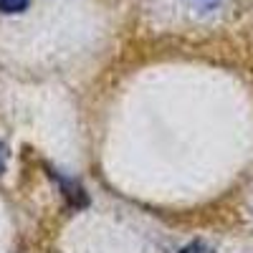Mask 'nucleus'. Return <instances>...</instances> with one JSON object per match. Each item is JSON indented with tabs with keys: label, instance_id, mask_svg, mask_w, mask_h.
<instances>
[{
	"label": "nucleus",
	"instance_id": "7ed1b4c3",
	"mask_svg": "<svg viewBox=\"0 0 253 253\" xmlns=\"http://www.w3.org/2000/svg\"><path fill=\"white\" fill-rule=\"evenodd\" d=\"M180 253H215V251L210 248L208 243H203V241H193V243H187Z\"/></svg>",
	"mask_w": 253,
	"mask_h": 253
},
{
	"label": "nucleus",
	"instance_id": "f257e3e1",
	"mask_svg": "<svg viewBox=\"0 0 253 253\" xmlns=\"http://www.w3.org/2000/svg\"><path fill=\"white\" fill-rule=\"evenodd\" d=\"M51 175L56 177V182H58V187H61V195L66 198V203H69V208H71V210H79V208H86V205H89V195H86V190H84L76 180L61 177V175H56V172H51Z\"/></svg>",
	"mask_w": 253,
	"mask_h": 253
},
{
	"label": "nucleus",
	"instance_id": "39448f33",
	"mask_svg": "<svg viewBox=\"0 0 253 253\" xmlns=\"http://www.w3.org/2000/svg\"><path fill=\"white\" fill-rule=\"evenodd\" d=\"M5 165H8V147L0 142V172L5 170Z\"/></svg>",
	"mask_w": 253,
	"mask_h": 253
},
{
	"label": "nucleus",
	"instance_id": "20e7f679",
	"mask_svg": "<svg viewBox=\"0 0 253 253\" xmlns=\"http://www.w3.org/2000/svg\"><path fill=\"white\" fill-rule=\"evenodd\" d=\"M190 5L203 10V13H208V10H215L220 5V0H190Z\"/></svg>",
	"mask_w": 253,
	"mask_h": 253
},
{
	"label": "nucleus",
	"instance_id": "f03ea898",
	"mask_svg": "<svg viewBox=\"0 0 253 253\" xmlns=\"http://www.w3.org/2000/svg\"><path fill=\"white\" fill-rule=\"evenodd\" d=\"M31 0H0V13H8V15H15V13H23L28 8Z\"/></svg>",
	"mask_w": 253,
	"mask_h": 253
}]
</instances>
